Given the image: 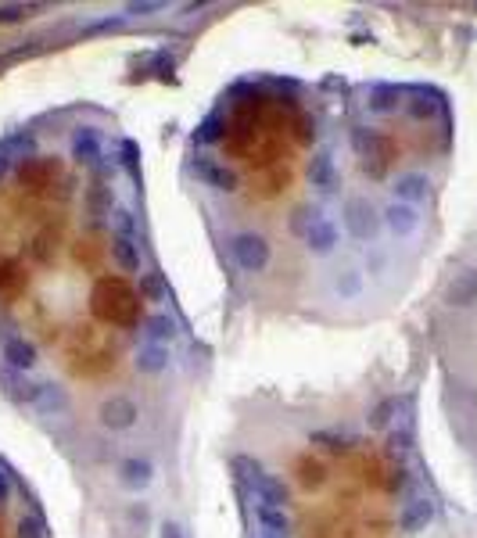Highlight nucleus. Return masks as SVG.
<instances>
[{
    "instance_id": "nucleus-22",
    "label": "nucleus",
    "mask_w": 477,
    "mask_h": 538,
    "mask_svg": "<svg viewBox=\"0 0 477 538\" xmlns=\"http://www.w3.org/2000/svg\"><path fill=\"white\" fill-rule=\"evenodd\" d=\"M434 111H438V100H412V104H409V115H412V118H430Z\"/></svg>"
},
{
    "instance_id": "nucleus-21",
    "label": "nucleus",
    "mask_w": 477,
    "mask_h": 538,
    "mask_svg": "<svg viewBox=\"0 0 477 538\" xmlns=\"http://www.w3.org/2000/svg\"><path fill=\"white\" fill-rule=\"evenodd\" d=\"M359 291H362V276L359 273H348L344 280H337V294L341 298H355Z\"/></svg>"
},
{
    "instance_id": "nucleus-13",
    "label": "nucleus",
    "mask_w": 477,
    "mask_h": 538,
    "mask_svg": "<svg viewBox=\"0 0 477 538\" xmlns=\"http://www.w3.org/2000/svg\"><path fill=\"white\" fill-rule=\"evenodd\" d=\"M448 305H473L477 301V269H463L452 283H448Z\"/></svg>"
},
{
    "instance_id": "nucleus-5",
    "label": "nucleus",
    "mask_w": 477,
    "mask_h": 538,
    "mask_svg": "<svg viewBox=\"0 0 477 538\" xmlns=\"http://www.w3.org/2000/svg\"><path fill=\"white\" fill-rule=\"evenodd\" d=\"M430 520H434V502H430L427 495L409 499V502L402 506V513H398V527H402V531H409V534L423 531Z\"/></svg>"
},
{
    "instance_id": "nucleus-6",
    "label": "nucleus",
    "mask_w": 477,
    "mask_h": 538,
    "mask_svg": "<svg viewBox=\"0 0 477 538\" xmlns=\"http://www.w3.org/2000/svg\"><path fill=\"white\" fill-rule=\"evenodd\" d=\"M395 201H402V204H420V201H427V194H430V179L423 176V172H402L398 179H395Z\"/></svg>"
},
{
    "instance_id": "nucleus-18",
    "label": "nucleus",
    "mask_w": 477,
    "mask_h": 538,
    "mask_svg": "<svg viewBox=\"0 0 477 538\" xmlns=\"http://www.w3.org/2000/svg\"><path fill=\"white\" fill-rule=\"evenodd\" d=\"M75 154L86 158V161H97V158H100V136H97L93 129L75 133Z\"/></svg>"
},
{
    "instance_id": "nucleus-15",
    "label": "nucleus",
    "mask_w": 477,
    "mask_h": 538,
    "mask_svg": "<svg viewBox=\"0 0 477 538\" xmlns=\"http://www.w3.org/2000/svg\"><path fill=\"white\" fill-rule=\"evenodd\" d=\"M169 366V348L165 344H140L136 348V369L140 373H161Z\"/></svg>"
},
{
    "instance_id": "nucleus-4",
    "label": "nucleus",
    "mask_w": 477,
    "mask_h": 538,
    "mask_svg": "<svg viewBox=\"0 0 477 538\" xmlns=\"http://www.w3.org/2000/svg\"><path fill=\"white\" fill-rule=\"evenodd\" d=\"M380 219H384V226H387L395 237H409V233H416V226H420V208L402 204V201H391V204H384Z\"/></svg>"
},
{
    "instance_id": "nucleus-25",
    "label": "nucleus",
    "mask_w": 477,
    "mask_h": 538,
    "mask_svg": "<svg viewBox=\"0 0 477 538\" xmlns=\"http://www.w3.org/2000/svg\"><path fill=\"white\" fill-rule=\"evenodd\" d=\"M7 491H11V481H7V473H4V470H0V502H4V499H7Z\"/></svg>"
},
{
    "instance_id": "nucleus-10",
    "label": "nucleus",
    "mask_w": 477,
    "mask_h": 538,
    "mask_svg": "<svg viewBox=\"0 0 477 538\" xmlns=\"http://www.w3.org/2000/svg\"><path fill=\"white\" fill-rule=\"evenodd\" d=\"M194 172H197V179H204L208 187H219V190H233V187H237V176H233L222 161H215V158H194Z\"/></svg>"
},
{
    "instance_id": "nucleus-20",
    "label": "nucleus",
    "mask_w": 477,
    "mask_h": 538,
    "mask_svg": "<svg viewBox=\"0 0 477 538\" xmlns=\"http://www.w3.org/2000/svg\"><path fill=\"white\" fill-rule=\"evenodd\" d=\"M308 179H312V187L334 183V161H330V158H316L312 169H308Z\"/></svg>"
},
{
    "instance_id": "nucleus-7",
    "label": "nucleus",
    "mask_w": 477,
    "mask_h": 538,
    "mask_svg": "<svg viewBox=\"0 0 477 538\" xmlns=\"http://www.w3.org/2000/svg\"><path fill=\"white\" fill-rule=\"evenodd\" d=\"M100 420H104L108 427H115V430H126V427L136 423V402L126 398V395H111V398L100 405Z\"/></svg>"
},
{
    "instance_id": "nucleus-16",
    "label": "nucleus",
    "mask_w": 477,
    "mask_h": 538,
    "mask_svg": "<svg viewBox=\"0 0 477 538\" xmlns=\"http://www.w3.org/2000/svg\"><path fill=\"white\" fill-rule=\"evenodd\" d=\"M172 337V323L165 312H154L143 319V344H165Z\"/></svg>"
},
{
    "instance_id": "nucleus-17",
    "label": "nucleus",
    "mask_w": 477,
    "mask_h": 538,
    "mask_svg": "<svg viewBox=\"0 0 477 538\" xmlns=\"http://www.w3.org/2000/svg\"><path fill=\"white\" fill-rule=\"evenodd\" d=\"M136 233L140 230H136V215L133 212L122 208V212L111 215V240H136Z\"/></svg>"
},
{
    "instance_id": "nucleus-3",
    "label": "nucleus",
    "mask_w": 477,
    "mask_h": 538,
    "mask_svg": "<svg viewBox=\"0 0 477 538\" xmlns=\"http://www.w3.org/2000/svg\"><path fill=\"white\" fill-rule=\"evenodd\" d=\"M341 222L355 240H369L377 233V215H373L366 197H348L344 208H341Z\"/></svg>"
},
{
    "instance_id": "nucleus-26",
    "label": "nucleus",
    "mask_w": 477,
    "mask_h": 538,
    "mask_svg": "<svg viewBox=\"0 0 477 538\" xmlns=\"http://www.w3.org/2000/svg\"><path fill=\"white\" fill-rule=\"evenodd\" d=\"M262 538H265V534H262Z\"/></svg>"
},
{
    "instance_id": "nucleus-14",
    "label": "nucleus",
    "mask_w": 477,
    "mask_h": 538,
    "mask_svg": "<svg viewBox=\"0 0 477 538\" xmlns=\"http://www.w3.org/2000/svg\"><path fill=\"white\" fill-rule=\"evenodd\" d=\"M147 481H151V463H143V459H126V463L118 466V484H122L126 491H140V488H147Z\"/></svg>"
},
{
    "instance_id": "nucleus-8",
    "label": "nucleus",
    "mask_w": 477,
    "mask_h": 538,
    "mask_svg": "<svg viewBox=\"0 0 477 538\" xmlns=\"http://www.w3.org/2000/svg\"><path fill=\"white\" fill-rule=\"evenodd\" d=\"M301 233H305L308 247H316V251H330L337 244V226L326 215H305V230Z\"/></svg>"
},
{
    "instance_id": "nucleus-11",
    "label": "nucleus",
    "mask_w": 477,
    "mask_h": 538,
    "mask_svg": "<svg viewBox=\"0 0 477 538\" xmlns=\"http://www.w3.org/2000/svg\"><path fill=\"white\" fill-rule=\"evenodd\" d=\"M255 516H258V527L265 531V538H287L291 516L283 506H255Z\"/></svg>"
},
{
    "instance_id": "nucleus-1",
    "label": "nucleus",
    "mask_w": 477,
    "mask_h": 538,
    "mask_svg": "<svg viewBox=\"0 0 477 538\" xmlns=\"http://www.w3.org/2000/svg\"><path fill=\"white\" fill-rule=\"evenodd\" d=\"M226 247H230V258H233L244 273H258V269H265V265H269V258H273L269 240H265L262 233H251V230L233 233Z\"/></svg>"
},
{
    "instance_id": "nucleus-19",
    "label": "nucleus",
    "mask_w": 477,
    "mask_h": 538,
    "mask_svg": "<svg viewBox=\"0 0 477 538\" xmlns=\"http://www.w3.org/2000/svg\"><path fill=\"white\" fill-rule=\"evenodd\" d=\"M111 251H115V262H118L122 269H136V265H140L136 240H111Z\"/></svg>"
},
{
    "instance_id": "nucleus-24",
    "label": "nucleus",
    "mask_w": 477,
    "mask_h": 538,
    "mask_svg": "<svg viewBox=\"0 0 477 538\" xmlns=\"http://www.w3.org/2000/svg\"><path fill=\"white\" fill-rule=\"evenodd\" d=\"M161 538H183V531H179L176 524H165V527H161Z\"/></svg>"
},
{
    "instance_id": "nucleus-2",
    "label": "nucleus",
    "mask_w": 477,
    "mask_h": 538,
    "mask_svg": "<svg viewBox=\"0 0 477 538\" xmlns=\"http://www.w3.org/2000/svg\"><path fill=\"white\" fill-rule=\"evenodd\" d=\"M97 312H100L104 319L129 323V319H133V312H136V301H133V294H129L122 283L100 280V287H97Z\"/></svg>"
},
{
    "instance_id": "nucleus-12",
    "label": "nucleus",
    "mask_w": 477,
    "mask_h": 538,
    "mask_svg": "<svg viewBox=\"0 0 477 538\" xmlns=\"http://www.w3.org/2000/svg\"><path fill=\"white\" fill-rule=\"evenodd\" d=\"M29 405H36L39 412H65L68 409V395L61 387H50V384H32Z\"/></svg>"
},
{
    "instance_id": "nucleus-23",
    "label": "nucleus",
    "mask_w": 477,
    "mask_h": 538,
    "mask_svg": "<svg viewBox=\"0 0 477 538\" xmlns=\"http://www.w3.org/2000/svg\"><path fill=\"white\" fill-rule=\"evenodd\" d=\"M18 527H22V538H43V534H47L39 516H32V520H25V516H22V524H18Z\"/></svg>"
},
{
    "instance_id": "nucleus-9",
    "label": "nucleus",
    "mask_w": 477,
    "mask_h": 538,
    "mask_svg": "<svg viewBox=\"0 0 477 538\" xmlns=\"http://www.w3.org/2000/svg\"><path fill=\"white\" fill-rule=\"evenodd\" d=\"M32 362H36V344H32V341H25V337H18V334L4 341V366H7V369L25 373Z\"/></svg>"
}]
</instances>
